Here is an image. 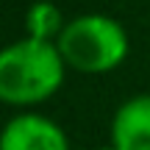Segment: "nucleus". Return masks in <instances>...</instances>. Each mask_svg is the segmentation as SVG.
<instances>
[{
	"mask_svg": "<svg viewBox=\"0 0 150 150\" xmlns=\"http://www.w3.org/2000/svg\"><path fill=\"white\" fill-rule=\"evenodd\" d=\"M95 150H117L114 145H106V147H95Z\"/></svg>",
	"mask_w": 150,
	"mask_h": 150,
	"instance_id": "obj_6",
	"label": "nucleus"
},
{
	"mask_svg": "<svg viewBox=\"0 0 150 150\" xmlns=\"http://www.w3.org/2000/svg\"><path fill=\"white\" fill-rule=\"evenodd\" d=\"M0 150H70V142L53 120L42 114H20L6 122Z\"/></svg>",
	"mask_w": 150,
	"mask_h": 150,
	"instance_id": "obj_3",
	"label": "nucleus"
},
{
	"mask_svg": "<svg viewBox=\"0 0 150 150\" xmlns=\"http://www.w3.org/2000/svg\"><path fill=\"white\" fill-rule=\"evenodd\" d=\"M64 78V56L42 39H20L0 53V97L8 103H36L50 97Z\"/></svg>",
	"mask_w": 150,
	"mask_h": 150,
	"instance_id": "obj_1",
	"label": "nucleus"
},
{
	"mask_svg": "<svg viewBox=\"0 0 150 150\" xmlns=\"http://www.w3.org/2000/svg\"><path fill=\"white\" fill-rule=\"evenodd\" d=\"M111 145L117 150H150V95H136L117 108Z\"/></svg>",
	"mask_w": 150,
	"mask_h": 150,
	"instance_id": "obj_4",
	"label": "nucleus"
},
{
	"mask_svg": "<svg viewBox=\"0 0 150 150\" xmlns=\"http://www.w3.org/2000/svg\"><path fill=\"white\" fill-rule=\"evenodd\" d=\"M64 61L83 72H103L117 67L128 53L122 25L106 14H81L64 25L56 39Z\"/></svg>",
	"mask_w": 150,
	"mask_h": 150,
	"instance_id": "obj_2",
	"label": "nucleus"
},
{
	"mask_svg": "<svg viewBox=\"0 0 150 150\" xmlns=\"http://www.w3.org/2000/svg\"><path fill=\"white\" fill-rule=\"evenodd\" d=\"M25 25H28V33L33 39H42V42H50V39H59V33L64 31L61 25V11L56 8L53 3L47 0H39L28 8V17H25Z\"/></svg>",
	"mask_w": 150,
	"mask_h": 150,
	"instance_id": "obj_5",
	"label": "nucleus"
}]
</instances>
